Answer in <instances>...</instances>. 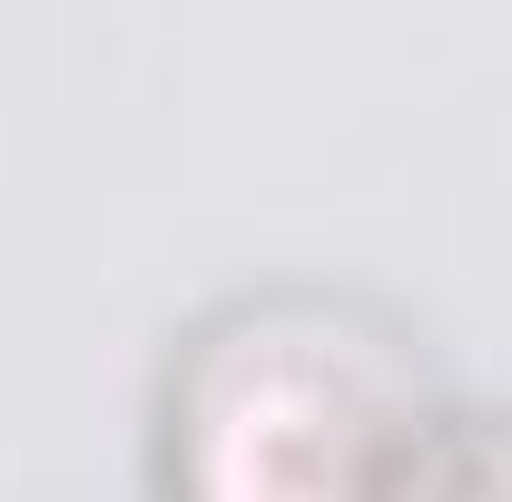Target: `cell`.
Returning <instances> with one entry per match:
<instances>
[{"label":"cell","instance_id":"6da1fadb","mask_svg":"<svg viewBox=\"0 0 512 502\" xmlns=\"http://www.w3.org/2000/svg\"><path fill=\"white\" fill-rule=\"evenodd\" d=\"M138 483L188 502H512V404H473L394 296L266 276L168 325Z\"/></svg>","mask_w":512,"mask_h":502}]
</instances>
